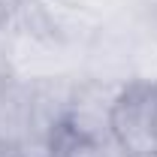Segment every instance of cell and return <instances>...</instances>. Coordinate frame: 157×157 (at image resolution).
<instances>
[{"mask_svg": "<svg viewBox=\"0 0 157 157\" xmlns=\"http://www.w3.org/2000/svg\"><path fill=\"white\" fill-rule=\"evenodd\" d=\"M6 27V15H3V9H0V30Z\"/></svg>", "mask_w": 157, "mask_h": 157, "instance_id": "8992f818", "label": "cell"}, {"mask_svg": "<svg viewBox=\"0 0 157 157\" xmlns=\"http://www.w3.org/2000/svg\"><path fill=\"white\" fill-rule=\"evenodd\" d=\"M121 85H124L121 78H103V76L76 78L60 127L76 139L109 145L112 142V106H115Z\"/></svg>", "mask_w": 157, "mask_h": 157, "instance_id": "7a4b0ae2", "label": "cell"}, {"mask_svg": "<svg viewBox=\"0 0 157 157\" xmlns=\"http://www.w3.org/2000/svg\"><path fill=\"white\" fill-rule=\"evenodd\" d=\"M52 157H124L115 142L100 145V142H85V139L70 136L63 127L52 133Z\"/></svg>", "mask_w": 157, "mask_h": 157, "instance_id": "3957f363", "label": "cell"}, {"mask_svg": "<svg viewBox=\"0 0 157 157\" xmlns=\"http://www.w3.org/2000/svg\"><path fill=\"white\" fill-rule=\"evenodd\" d=\"M112 142L124 157H157V82L127 78L112 106Z\"/></svg>", "mask_w": 157, "mask_h": 157, "instance_id": "6da1fadb", "label": "cell"}, {"mask_svg": "<svg viewBox=\"0 0 157 157\" xmlns=\"http://www.w3.org/2000/svg\"><path fill=\"white\" fill-rule=\"evenodd\" d=\"M9 85H12L9 70H6V67H0V106H3V100H6V94H9Z\"/></svg>", "mask_w": 157, "mask_h": 157, "instance_id": "5b68a950", "label": "cell"}, {"mask_svg": "<svg viewBox=\"0 0 157 157\" xmlns=\"http://www.w3.org/2000/svg\"><path fill=\"white\" fill-rule=\"evenodd\" d=\"M0 157H27V151L21 148L18 142H12V139H3V136H0Z\"/></svg>", "mask_w": 157, "mask_h": 157, "instance_id": "277c9868", "label": "cell"}]
</instances>
